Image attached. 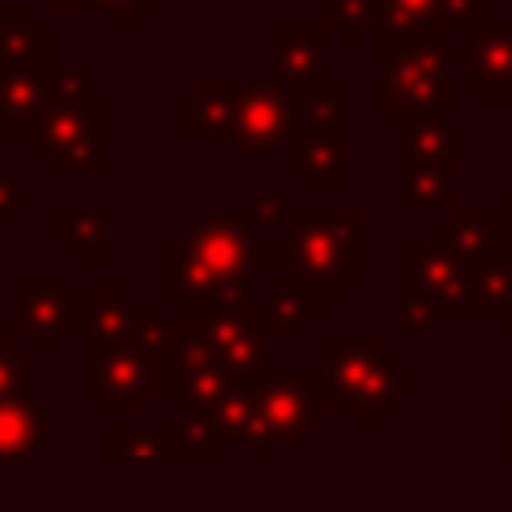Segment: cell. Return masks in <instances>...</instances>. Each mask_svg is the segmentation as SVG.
<instances>
[{
    "instance_id": "1",
    "label": "cell",
    "mask_w": 512,
    "mask_h": 512,
    "mask_svg": "<svg viewBox=\"0 0 512 512\" xmlns=\"http://www.w3.org/2000/svg\"><path fill=\"white\" fill-rule=\"evenodd\" d=\"M256 228L244 208L236 212H204L180 240L160 252V300L184 304L216 292H244Z\"/></svg>"
},
{
    "instance_id": "2",
    "label": "cell",
    "mask_w": 512,
    "mask_h": 512,
    "mask_svg": "<svg viewBox=\"0 0 512 512\" xmlns=\"http://www.w3.org/2000/svg\"><path fill=\"white\" fill-rule=\"evenodd\" d=\"M460 36L448 28L416 36H380V84L376 112L392 124L412 116H452L456 88L452 68L460 64Z\"/></svg>"
},
{
    "instance_id": "3",
    "label": "cell",
    "mask_w": 512,
    "mask_h": 512,
    "mask_svg": "<svg viewBox=\"0 0 512 512\" xmlns=\"http://www.w3.org/2000/svg\"><path fill=\"white\" fill-rule=\"evenodd\" d=\"M176 316L184 328V348H200V352L216 356L244 384H256L260 376L272 372L260 300H252L248 288L184 300Z\"/></svg>"
},
{
    "instance_id": "4",
    "label": "cell",
    "mask_w": 512,
    "mask_h": 512,
    "mask_svg": "<svg viewBox=\"0 0 512 512\" xmlns=\"http://www.w3.org/2000/svg\"><path fill=\"white\" fill-rule=\"evenodd\" d=\"M332 404L324 396L320 372L280 376L268 372L248 384V432L244 444L256 464H268L276 448H304L316 428H324Z\"/></svg>"
},
{
    "instance_id": "5",
    "label": "cell",
    "mask_w": 512,
    "mask_h": 512,
    "mask_svg": "<svg viewBox=\"0 0 512 512\" xmlns=\"http://www.w3.org/2000/svg\"><path fill=\"white\" fill-rule=\"evenodd\" d=\"M364 216L360 208L324 212V208H292L288 220V272L312 280L336 296H344L364 276Z\"/></svg>"
},
{
    "instance_id": "6",
    "label": "cell",
    "mask_w": 512,
    "mask_h": 512,
    "mask_svg": "<svg viewBox=\"0 0 512 512\" xmlns=\"http://www.w3.org/2000/svg\"><path fill=\"white\" fill-rule=\"evenodd\" d=\"M152 392H172V364L132 340H92L88 352V408L140 412Z\"/></svg>"
},
{
    "instance_id": "7",
    "label": "cell",
    "mask_w": 512,
    "mask_h": 512,
    "mask_svg": "<svg viewBox=\"0 0 512 512\" xmlns=\"http://www.w3.org/2000/svg\"><path fill=\"white\" fill-rule=\"evenodd\" d=\"M104 136H108V104L104 100H56L40 128L32 132V148L48 160L56 176L88 172L104 176L108 156H104Z\"/></svg>"
},
{
    "instance_id": "8",
    "label": "cell",
    "mask_w": 512,
    "mask_h": 512,
    "mask_svg": "<svg viewBox=\"0 0 512 512\" xmlns=\"http://www.w3.org/2000/svg\"><path fill=\"white\" fill-rule=\"evenodd\" d=\"M396 296H420L436 304L444 320H476V268L436 244H400Z\"/></svg>"
},
{
    "instance_id": "9",
    "label": "cell",
    "mask_w": 512,
    "mask_h": 512,
    "mask_svg": "<svg viewBox=\"0 0 512 512\" xmlns=\"http://www.w3.org/2000/svg\"><path fill=\"white\" fill-rule=\"evenodd\" d=\"M16 324L32 340L36 356L56 352L60 340L88 336V300H76L72 284L64 280H20L12 288Z\"/></svg>"
},
{
    "instance_id": "10",
    "label": "cell",
    "mask_w": 512,
    "mask_h": 512,
    "mask_svg": "<svg viewBox=\"0 0 512 512\" xmlns=\"http://www.w3.org/2000/svg\"><path fill=\"white\" fill-rule=\"evenodd\" d=\"M376 36H416L448 28L460 40L488 28V0H372Z\"/></svg>"
},
{
    "instance_id": "11",
    "label": "cell",
    "mask_w": 512,
    "mask_h": 512,
    "mask_svg": "<svg viewBox=\"0 0 512 512\" xmlns=\"http://www.w3.org/2000/svg\"><path fill=\"white\" fill-rule=\"evenodd\" d=\"M240 152H256V156H268V152H288V140H292V88L276 84V80H252V84H240V116H236V128L228 136Z\"/></svg>"
},
{
    "instance_id": "12",
    "label": "cell",
    "mask_w": 512,
    "mask_h": 512,
    "mask_svg": "<svg viewBox=\"0 0 512 512\" xmlns=\"http://www.w3.org/2000/svg\"><path fill=\"white\" fill-rule=\"evenodd\" d=\"M384 348L376 336H328L324 340V368L320 384L332 408H356L368 380L376 376Z\"/></svg>"
},
{
    "instance_id": "13",
    "label": "cell",
    "mask_w": 512,
    "mask_h": 512,
    "mask_svg": "<svg viewBox=\"0 0 512 512\" xmlns=\"http://www.w3.org/2000/svg\"><path fill=\"white\" fill-rule=\"evenodd\" d=\"M56 104V68H0V136L16 140L40 128Z\"/></svg>"
},
{
    "instance_id": "14",
    "label": "cell",
    "mask_w": 512,
    "mask_h": 512,
    "mask_svg": "<svg viewBox=\"0 0 512 512\" xmlns=\"http://www.w3.org/2000/svg\"><path fill=\"white\" fill-rule=\"evenodd\" d=\"M468 64V96L476 104L512 100V24H488L460 44Z\"/></svg>"
},
{
    "instance_id": "15",
    "label": "cell",
    "mask_w": 512,
    "mask_h": 512,
    "mask_svg": "<svg viewBox=\"0 0 512 512\" xmlns=\"http://www.w3.org/2000/svg\"><path fill=\"white\" fill-rule=\"evenodd\" d=\"M332 300H340V296L320 288V284H312V280H300L292 272L284 280L268 284V296L260 300V320H264L268 340H300V336H308L312 320H320Z\"/></svg>"
},
{
    "instance_id": "16",
    "label": "cell",
    "mask_w": 512,
    "mask_h": 512,
    "mask_svg": "<svg viewBox=\"0 0 512 512\" xmlns=\"http://www.w3.org/2000/svg\"><path fill=\"white\" fill-rule=\"evenodd\" d=\"M244 388L248 384L236 372H228L216 356H208L200 348H184V356L172 368V396L184 416H208L212 408H220L228 396H236Z\"/></svg>"
},
{
    "instance_id": "17",
    "label": "cell",
    "mask_w": 512,
    "mask_h": 512,
    "mask_svg": "<svg viewBox=\"0 0 512 512\" xmlns=\"http://www.w3.org/2000/svg\"><path fill=\"white\" fill-rule=\"evenodd\" d=\"M432 244L452 252L456 260L480 268L496 256H504V212L496 208H460L448 224L432 232Z\"/></svg>"
},
{
    "instance_id": "18",
    "label": "cell",
    "mask_w": 512,
    "mask_h": 512,
    "mask_svg": "<svg viewBox=\"0 0 512 512\" xmlns=\"http://www.w3.org/2000/svg\"><path fill=\"white\" fill-rule=\"evenodd\" d=\"M272 40V80L284 84V88H304V84H316L324 80V48H328V36L324 28H312V24H276L268 32Z\"/></svg>"
},
{
    "instance_id": "19",
    "label": "cell",
    "mask_w": 512,
    "mask_h": 512,
    "mask_svg": "<svg viewBox=\"0 0 512 512\" xmlns=\"http://www.w3.org/2000/svg\"><path fill=\"white\" fill-rule=\"evenodd\" d=\"M472 152V136H460L452 128V116H412L396 124V168L412 164H440V160H460Z\"/></svg>"
},
{
    "instance_id": "20",
    "label": "cell",
    "mask_w": 512,
    "mask_h": 512,
    "mask_svg": "<svg viewBox=\"0 0 512 512\" xmlns=\"http://www.w3.org/2000/svg\"><path fill=\"white\" fill-rule=\"evenodd\" d=\"M180 136H232L240 116V84L232 80H200L192 96L180 100Z\"/></svg>"
},
{
    "instance_id": "21",
    "label": "cell",
    "mask_w": 512,
    "mask_h": 512,
    "mask_svg": "<svg viewBox=\"0 0 512 512\" xmlns=\"http://www.w3.org/2000/svg\"><path fill=\"white\" fill-rule=\"evenodd\" d=\"M52 244L68 252L76 268L108 264V212L104 208H52Z\"/></svg>"
},
{
    "instance_id": "22",
    "label": "cell",
    "mask_w": 512,
    "mask_h": 512,
    "mask_svg": "<svg viewBox=\"0 0 512 512\" xmlns=\"http://www.w3.org/2000/svg\"><path fill=\"white\" fill-rule=\"evenodd\" d=\"M308 136H344V84L332 76L292 88V140Z\"/></svg>"
},
{
    "instance_id": "23",
    "label": "cell",
    "mask_w": 512,
    "mask_h": 512,
    "mask_svg": "<svg viewBox=\"0 0 512 512\" xmlns=\"http://www.w3.org/2000/svg\"><path fill=\"white\" fill-rule=\"evenodd\" d=\"M48 412L36 400H0V468L32 464L48 448Z\"/></svg>"
},
{
    "instance_id": "24",
    "label": "cell",
    "mask_w": 512,
    "mask_h": 512,
    "mask_svg": "<svg viewBox=\"0 0 512 512\" xmlns=\"http://www.w3.org/2000/svg\"><path fill=\"white\" fill-rule=\"evenodd\" d=\"M52 28L28 8L0 12V64L4 68H56L52 64Z\"/></svg>"
},
{
    "instance_id": "25",
    "label": "cell",
    "mask_w": 512,
    "mask_h": 512,
    "mask_svg": "<svg viewBox=\"0 0 512 512\" xmlns=\"http://www.w3.org/2000/svg\"><path fill=\"white\" fill-rule=\"evenodd\" d=\"M288 168L312 192L344 188V136H308L288 144Z\"/></svg>"
},
{
    "instance_id": "26",
    "label": "cell",
    "mask_w": 512,
    "mask_h": 512,
    "mask_svg": "<svg viewBox=\"0 0 512 512\" xmlns=\"http://www.w3.org/2000/svg\"><path fill=\"white\" fill-rule=\"evenodd\" d=\"M452 168H456V160L396 168L400 172L396 208L400 212H448L452 208Z\"/></svg>"
},
{
    "instance_id": "27",
    "label": "cell",
    "mask_w": 512,
    "mask_h": 512,
    "mask_svg": "<svg viewBox=\"0 0 512 512\" xmlns=\"http://www.w3.org/2000/svg\"><path fill=\"white\" fill-rule=\"evenodd\" d=\"M88 344L92 340H128L136 320V300H128L124 284L104 280L88 288Z\"/></svg>"
},
{
    "instance_id": "28",
    "label": "cell",
    "mask_w": 512,
    "mask_h": 512,
    "mask_svg": "<svg viewBox=\"0 0 512 512\" xmlns=\"http://www.w3.org/2000/svg\"><path fill=\"white\" fill-rule=\"evenodd\" d=\"M416 388H420V376L408 372V368H400V360L384 352L376 376L368 380V388H364V396H360V404H356L360 424H364V428H376L380 416L392 412V408L400 404V396H408V392H416Z\"/></svg>"
},
{
    "instance_id": "29",
    "label": "cell",
    "mask_w": 512,
    "mask_h": 512,
    "mask_svg": "<svg viewBox=\"0 0 512 512\" xmlns=\"http://www.w3.org/2000/svg\"><path fill=\"white\" fill-rule=\"evenodd\" d=\"M104 460L112 468H128V464H164L168 468V432L112 424L104 432Z\"/></svg>"
},
{
    "instance_id": "30",
    "label": "cell",
    "mask_w": 512,
    "mask_h": 512,
    "mask_svg": "<svg viewBox=\"0 0 512 512\" xmlns=\"http://www.w3.org/2000/svg\"><path fill=\"white\" fill-rule=\"evenodd\" d=\"M168 432V468H208L220 456L216 432L208 424V416H184L176 424L164 428Z\"/></svg>"
},
{
    "instance_id": "31",
    "label": "cell",
    "mask_w": 512,
    "mask_h": 512,
    "mask_svg": "<svg viewBox=\"0 0 512 512\" xmlns=\"http://www.w3.org/2000/svg\"><path fill=\"white\" fill-rule=\"evenodd\" d=\"M512 312V260L496 256L476 268V320H504Z\"/></svg>"
},
{
    "instance_id": "32",
    "label": "cell",
    "mask_w": 512,
    "mask_h": 512,
    "mask_svg": "<svg viewBox=\"0 0 512 512\" xmlns=\"http://www.w3.org/2000/svg\"><path fill=\"white\" fill-rule=\"evenodd\" d=\"M324 28H336L348 48L364 40L368 28H376L372 0H324Z\"/></svg>"
},
{
    "instance_id": "33",
    "label": "cell",
    "mask_w": 512,
    "mask_h": 512,
    "mask_svg": "<svg viewBox=\"0 0 512 512\" xmlns=\"http://www.w3.org/2000/svg\"><path fill=\"white\" fill-rule=\"evenodd\" d=\"M0 400H36V352H0Z\"/></svg>"
},
{
    "instance_id": "34",
    "label": "cell",
    "mask_w": 512,
    "mask_h": 512,
    "mask_svg": "<svg viewBox=\"0 0 512 512\" xmlns=\"http://www.w3.org/2000/svg\"><path fill=\"white\" fill-rule=\"evenodd\" d=\"M208 424H212L220 448L244 444V432H248V388L236 392V396H228L220 408H212L208 412Z\"/></svg>"
},
{
    "instance_id": "35",
    "label": "cell",
    "mask_w": 512,
    "mask_h": 512,
    "mask_svg": "<svg viewBox=\"0 0 512 512\" xmlns=\"http://www.w3.org/2000/svg\"><path fill=\"white\" fill-rule=\"evenodd\" d=\"M444 320V312L420 296H396V336L412 340V336H424L432 332L436 324Z\"/></svg>"
},
{
    "instance_id": "36",
    "label": "cell",
    "mask_w": 512,
    "mask_h": 512,
    "mask_svg": "<svg viewBox=\"0 0 512 512\" xmlns=\"http://www.w3.org/2000/svg\"><path fill=\"white\" fill-rule=\"evenodd\" d=\"M252 228H288L292 220V200L288 192H252V204L244 208Z\"/></svg>"
},
{
    "instance_id": "37",
    "label": "cell",
    "mask_w": 512,
    "mask_h": 512,
    "mask_svg": "<svg viewBox=\"0 0 512 512\" xmlns=\"http://www.w3.org/2000/svg\"><path fill=\"white\" fill-rule=\"evenodd\" d=\"M24 208H36V192H28L16 172H0V228H16Z\"/></svg>"
},
{
    "instance_id": "38",
    "label": "cell",
    "mask_w": 512,
    "mask_h": 512,
    "mask_svg": "<svg viewBox=\"0 0 512 512\" xmlns=\"http://www.w3.org/2000/svg\"><path fill=\"white\" fill-rule=\"evenodd\" d=\"M160 4L164 0H100V12L108 28H140L148 12H156Z\"/></svg>"
},
{
    "instance_id": "39",
    "label": "cell",
    "mask_w": 512,
    "mask_h": 512,
    "mask_svg": "<svg viewBox=\"0 0 512 512\" xmlns=\"http://www.w3.org/2000/svg\"><path fill=\"white\" fill-rule=\"evenodd\" d=\"M56 100H92V72L88 68H56Z\"/></svg>"
},
{
    "instance_id": "40",
    "label": "cell",
    "mask_w": 512,
    "mask_h": 512,
    "mask_svg": "<svg viewBox=\"0 0 512 512\" xmlns=\"http://www.w3.org/2000/svg\"><path fill=\"white\" fill-rule=\"evenodd\" d=\"M252 264H284L288 268V244H256Z\"/></svg>"
},
{
    "instance_id": "41",
    "label": "cell",
    "mask_w": 512,
    "mask_h": 512,
    "mask_svg": "<svg viewBox=\"0 0 512 512\" xmlns=\"http://www.w3.org/2000/svg\"><path fill=\"white\" fill-rule=\"evenodd\" d=\"M504 256L512 260V192H508V200H504Z\"/></svg>"
},
{
    "instance_id": "42",
    "label": "cell",
    "mask_w": 512,
    "mask_h": 512,
    "mask_svg": "<svg viewBox=\"0 0 512 512\" xmlns=\"http://www.w3.org/2000/svg\"><path fill=\"white\" fill-rule=\"evenodd\" d=\"M56 8H68V12H76V8H100V0H52Z\"/></svg>"
},
{
    "instance_id": "43",
    "label": "cell",
    "mask_w": 512,
    "mask_h": 512,
    "mask_svg": "<svg viewBox=\"0 0 512 512\" xmlns=\"http://www.w3.org/2000/svg\"><path fill=\"white\" fill-rule=\"evenodd\" d=\"M504 456H508V464H512V412H508V436H504Z\"/></svg>"
},
{
    "instance_id": "44",
    "label": "cell",
    "mask_w": 512,
    "mask_h": 512,
    "mask_svg": "<svg viewBox=\"0 0 512 512\" xmlns=\"http://www.w3.org/2000/svg\"><path fill=\"white\" fill-rule=\"evenodd\" d=\"M504 368H508V376H512V356L504 360ZM508 412H512V388H508Z\"/></svg>"
},
{
    "instance_id": "45",
    "label": "cell",
    "mask_w": 512,
    "mask_h": 512,
    "mask_svg": "<svg viewBox=\"0 0 512 512\" xmlns=\"http://www.w3.org/2000/svg\"><path fill=\"white\" fill-rule=\"evenodd\" d=\"M504 332H508V336H512V312H508V316H504Z\"/></svg>"
},
{
    "instance_id": "46",
    "label": "cell",
    "mask_w": 512,
    "mask_h": 512,
    "mask_svg": "<svg viewBox=\"0 0 512 512\" xmlns=\"http://www.w3.org/2000/svg\"><path fill=\"white\" fill-rule=\"evenodd\" d=\"M0 68H4V64H0Z\"/></svg>"
}]
</instances>
